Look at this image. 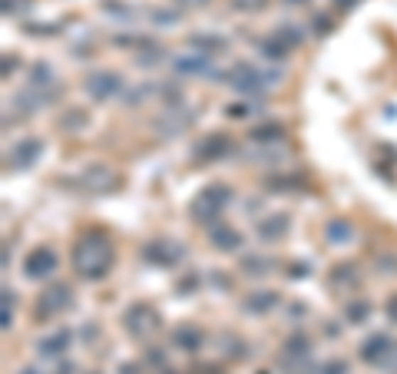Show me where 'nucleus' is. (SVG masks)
Returning <instances> with one entry per match:
<instances>
[{"instance_id":"nucleus-3","label":"nucleus","mask_w":397,"mask_h":374,"mask_svg":"<svg viewBox=\"0 0 397 374\" xmlns=\"http://www.w3.org/2000/svg\"><path fill=\"white\" fill-rule=\"evenodd\" d=\"M235 199L232 186L225 183H209L205 189H199V196L192 199V219L199 225H215L222 219V212L229 209V202Z\"/></svg>"},{"instance_id":"nucleus-12","label":"nucleus","mask_w":397,"mask_h":374,"mask_svg":"<svg viewBox=\"0 0 397 374\" xmlns=\"http://www.w3.org/2000/svg\"><path fill=\"white\" fill-rule=\"evenodd\" d=\"M311 361V341L305 335H291L285 345H281V368L288 374L305 371Z\"/></svg>"},{"instance_id":"nucleus-17","label":"nucleus","mask_w":397,"mask_h":374,"mask_svg":"<svg viewBox=\"0 0 397 374\" xmlns=\"http://www.w3.org/2000/svg\"><path fill=\"white\" fill-rule=\"evenodd\" d=\"M77 183L87 186V192H109L116 186V173H113L109 166H89V169L80 173Z\"/></svg>"},{"instance_id":"nucleus-28","label":"nucleus","mask_w":397,"mask_h":374,"mask_svg":"<svg viewBox=\"0 0 397 374\" xmlns=\"http://www.w3.org/2000/svg\"><path fill=\"white\" fill-rule=\"evenodd\" d=\"M259 53H262L265 60H285V57H288V47H285V43L271 33V37L259 40Z\"/></svg>"},{"instance_id":"nucleus-21","label":"nucleus","mask_w":397,"mask_h":374,"mask_svg":"<svg viewBox=\"0 0 397 374\" xmlns=\"http://www.w3.org/2000/svg\"><path fill=\"white\" fill-rule=\"evenodd\" d=\"M331 288H338V292H354V288L361 285V272L358 265H351V262H341V265H335L328 275Z\"/></svg>"},{"instance_id":"nucleus-43","label":"nucleus","mask_w":397,"mask_h":374,"mask_svg":"<svg viewBox=\"0 0 397 374\" xmlns=\"http://www.w3.org/2000/svg\"><path fill=\"white\" fill-rule=\"evenodd\" d=\"M354 4H361V0H335V7H341V10H351Z\"/></svg>"},{"instance_id":"nucleus-30","label":"nucleus","mask_w":397,"mask_h":374,"mask_svg":"<svg viewBox=\"0 0 397 374\" xmlns=\"http://www.w3.org/2000/svg\"><path fill=\"white\" fill-rule=\"evenodd\" d=\"M305 186V179L301 176H271L268 179V189L271 192H295Z\"/></svg>"},{"instance_id":"nucleus-6","label":"nucleus","mask_w":397,"mask_h":374,"mask_svg":"<svg viewBox=\"0 0 397 374\" xmlns=\"http://www.w3.org/2000/svg\"><path fill=\"white\" fill-rule=\"evenodd\" d=\"M70 305H73L70 285H50L40 292L37 305H33V315H37V321H53V318H60Z\"/></svg>"},{"instance_id":"nucleus-1","label":"nucleus","mask_w":397,"mask_h":374,"mask_svg":"<svg viewBox=\"0 0 397 374\" xmlns=\"http://www.w3.org/2000/svg\"><path fill=\"white\" fill-rule=\"evenodd\" d=\"M113 242L107 239V232H87L73 242V252H70V265L83 282H99L113 272Z\"/></svg>"},{"instance_id":"nucleus-48","label":"nucleus","mask_w":397,"mask_h":374,"mask_svg":"<svg viewBox=\"0 0 397 374\" xmlns=\"http://www.w3.org/2000/svg\"><path fill=\"white\" fill-rule=\"evenodd\" d=\"M285 4H291V7H295V4H305V0H285Z\"/></svg>"},{"instance_id":"nucleus-31","label":"nucleus","mask_w":397,"mask_h":374,"mask_svg":"<svg viewBox=\"0 0 397 374\" xmlns=\"http://www.w3.org/2000/svg\"><path fill=\"white\" fill-rule=\"evenodd\" d=\"M163 53H165L163 47H156V43H149V40H146V43H143V53L136 57V63H139V67H153V63H159V60H165Z\"/></svg>"},{"instance_id":"nucleus-7","label":"nucleus","mask_w":397,"mask_h":374,"mask_svg":"<svg viewBox=\"0 0 397 374\" xmlns=\"http://www.w3.org/2000/svg\"><path fill=\"white\" fill-rule=\"evenodd\" d=\"M212 53H202V50H185V53H175L169 63H173L175 77H219V70L212 63Z\"/></svg>"},{"instance_id":"nucleus-18","label":"nucleus","mask_w":397,"mask_h":374,"mask_svg":"<svg viewBox=\"0 0 397 374\" xmlns=\"http://www.w3.org/2000/svg\"><path fill=\"white\" fill-rule=\"evenodd\" d=\"M278 305H281V295H278V292L262 288V292H252V295L245 298V301H242V311H245V315L262 318V315H268V311H275Z\"/></svg>"},{"instance_id":"nucleus-34","label":"nucleus","mask_w":397,"mask_h":374,"mask_svg":"<svg viewBox=\"0 0 397 374\" xmlns=\"http://www.w3.org/2000/svg\"><path fill=\"white\" fill-rule=\"evenodd\" d=\"M149 17H153V23H156V27H173V23H179V10H173V7H165V10H153Z\"/></svg>"},{"instance_id":"nucleus-33","label":"nucleus","mask_w":397,"mask_h":374,"mask_svg":"<svg viewBox=\"0 0 397 374\" xmlns=\"http://www.w3.org/2000/svg\"><path fill=\"white\" fill-rule=\"evenodd\" d=\"M13 305H17V298H13V292L10 288H4V305H0V325H4V331H10V325H13Z\"/></svg>"},{"instance_id":"nucleus-41","label":"nucleus","mask_w":397,"mask_h":374,"mask_svg":"<svg viewBox=\"0 0 397 374\" xmlns=\"http://www.w3.org/2000/svg\"><path fill=\"white\" fill-rule=\"evenodd\" d=\"M315 33H328V17H315Z\"/></svg>"},{"instance_id":"nucleus-40","label":"nucleus","mask_w":397,"mask_h":374,"mask_svg":"<svg viewBox=\"0 0 397 374\" xmlns=\"http://www.w3.org/2000/svg\"><path fill=\"white\" fill-rule=\"evenodd\" d=\"M384 315H388L391 321H394V325H397V292L388 298V301H384Z\"/></svg>"},{"instance_id":"nucleus-8","label":"nucleus","mask_w":397,"mask_h":374,"mask_svg":"<svg viewBox=\"0 0 397 374\" xmlns=\"http://www.w3.org/2000/svg\"><path fill=\"white\" fill-rule=\"evenodd\" d=\"M83 90H87L97 103H109V100H116V96L126 90V83H123V77L113 73V70H97V73H89L87 77Z\"/></svg>"},{"instance_id":"nucleus-22","label":"nucleus","mask_w":397,"mask_h":374,"mask_svg":"<svg viewBox=\"0 0 397 374\" xmlns=\"http://www.w3.org/2000/svg\"><path fill=\"white\" fill-rule=\"evenodd\" d=\"M252 143L255 146H278L285 143V126L281 123H262V126H252Z\"/></svg>"},{"instance_id":"nucleus-39","label":"nucleus","mask_w":397,"mask_h":374,"mask_svg":"<svg viewBox=\"0 0 397 374\" xmlns=\"http://www.w3.org/2000/svg\"><path fill=\"white\" fill-rule=\"evenodd\" d=\"M192 288H199V275H195V272L179 282V295H192Z\"/></svg>"},{"instance_id":"nucleus-29","label":"nucleus","mask_w":397,"mask_h":374,"mask_svg":"<svg viewBox=\"0 0 397 374\" xmlns=\"http://www.w3.org/2000/svg\"><path fill=\"white\" fill-rule=\"evenodd\" d=\"M87 123H89V116L83 113V109H67V113H63V119H60V126H63L67 133H83V129H87Z\"/></svg>"},{"instance_id":"nucleus-42","label":"nucleus","mask_w":397,"mask_h":374,"mask_svg":"<svg viewBox=\"0 0 397 374\" xmlns=\"http://www.w3.org/2000/svg\"><path fill=\"white\" fill-rule=\"evenodd\" d=\"M10 70H17V57H4V77H10Z\"/></svg>"},{"instance_id":"nucleus-47","label":"nucleus","mask_w":397,"mask_h":374,"mask_svg":"<svg viewBox=\"0 0 397 374\" xmlns=\"http://www.w3.org/2000/svg\"><path fill=\"white\" fill-rule=\"evenodd\" d=\"M20 374H40V368H23Z\"/></svg>"},{"instance_id":"nucleus-38","label":"nucleus","mask_w":397,"mask_h":374,"mask_svg":"<svg viewBox=\"0 0 397 374\" xmlns=\"http://www.w3.org/2000/svg\"><path fill=\"white\" fill-rule=\"evenodd\" d=\"M321 374H348V361H328V365H321Z\"/></svg>"},{"instance_id":"nucleus-32","label":"nucleus","mask_w":397,"mask_h":374,"mask_svg":"<svg viewBox=\"0 0 397 374\" xmlns=\"http://www.w3.org/2000/svg\"><path fill=\"white\" fill-rule=\"evenodd\" d=\"M103 10H107V14H113L119 23H133V20L139 17V10H136V7H126V4H103Z\"/></svg>"},{"instance_id":"nucleus-37","label":"nucleus","mask_w":397,"mask_h":374,"mask_svg":"<svg viewBox=\"0 0 397 374\" xmlns=\"http://www.w3.org/2000/svg\"><path fill=\"white\" fill-rule=\"evenodd\" d=\"M153 93H156V87H136L133 93L126 96V103L129 106H139V100H143V96H153Z\"/></svg>"},{"instance_id":"nucleus-10","label":"nucleus","mask_w":397,"mask_h":374,"mask_svg":"<svg viewBox=\"0 0 397 374\" xmlns=\"http://www.w3.org/2000/svg\"><path fill=\"white\" fill-rule=\"evenodd\" d=\"M192 123H195V109H189L185 103H175V106H165V113L156 119V133L159 136H179V133H185Z\"/></svg>"},{"instance_id":"nucleus-13","label":"nucleus","mask_w":397,"mask_h":374,"mask_svg":"<svg viewBox=\"0 0 397 374\" xmlns=\"http://www.w3.org/2000/svg\"><path fill=\"white\" fill-rule=\"evenodd\" d=\"M232 153V139L225 133H209L199 139V146H195V163H219V159H225V156Z\"/></svg>"},{"instance_id":"nucleus-4","label":"nucleus","mask_w":397,"mask_h":374,"mask_svg":"<svg viewBox=\"0 0 397 374\" xmlns=\"http://www.w3.org/2000/svg\"><path fill=\"white\" fill-rule=\"evenodd\" d=\"M123 328H126L136 341H149V338L163 328V318H159V311H156L153 305L136 301V305H129L126 311H123Z\"/></svg>"},{"instance_id":"nucleus-36","label":"nucleus","mask_w":397,"mask_h":374,"mask_svg":"<svg viewBox=\"0 0 397 374\" xmlns=\"http://www.w3.org/2000/svg\"><path fill=\"white\" fill-rule=\"evenodd\" d=\"M232 4V10H239V14H252V10H262L268 0H229Z\"/></svg>"},{"instance_id":"nucleus-24","label":"nucleus","mask_w":397,"mask_h":374,"mask_svg":"<svg viewBox=\"0 0 397 374\" xmlns=\"http://www.w3.org/2000/svg\"><path fill=\"white\" fill-rule=\"evenodd\" d=\"M325 235H328L331 245H348V242L354 239V225H351L348 219H331L328 225H325Z\"/></svg>"},{"instance_id":"nucleus-20","label":"nucleus","mask_w":397,"mask_h":374,"mask_svg":"<svg viewBox=\"0 0 397 374\" xmlns=\"http://www.w3.org/2000/svg\"><path fill=\"white\" fill-rule=\"evenodd\" d=\"M209 242H212V249H219V252H239L245 245L242 232L232 229V225H212V235H209Z\"/></svg>"},{"instance_id":"nucleus-45","label":"nucleus","mask_w":397,"mask_h":374,"mask_svg":"<svg viewBox=\"0 0 397 374\" xmlns=\"http://www.w3.org/2000/svg\"><path fill=\"white\" fill-rule=\"evenodd\" d=\"M119 374H143V371H139V365H123Z\"/></svg>"},{"instance_id":"nucleus-11","label":"nucleus","mask_w":397,"mask_h":374,"mask_svg":"<svg viewBox=\"0 0 397 374\" xmlns=\"http://www.w3.org/2000/svg\"><path fill=\"white\" fill-rule=\"evenodd\" d=\"M397 351V341L391 335H384V331H378V335L364 338V345L358 348V358L364 361V365H378L384 368L388 365V358Z\"/></svg>"},{"instance_id":"nucleus-27","label":"nucleus","mask_w":397,"mask_h":374,"mask_svg":"<svg viewBox=\"0 0 397 374\" xmlns=\"http://www.w3.org/2000/svg\"><path fill=\"white\" fill-rule=\"evenodd\" d=\"M368 315H371L368 298H354V301H348V308H344V321H348V325H364Z\"/></svg>"},{"instance_id":"nucleus-26","label":"nucleus","mask_w":397,"mask_h":374,"mask_svg":"<svg viewBox=\"0 0 397 374\" xmlns=\"http://www.w3.org/2000/svg\"><path fill=\"white\" fill-rule=\"evenodd\" d=\"M271 269H275V262L265 259V255H245L242 259V272L252 279H265V275H271Z\"/></svg>"},{"instance_id":"nucleus-44","label":"nucleus","mask_w":397,"mask_h":374,"mask_svg":"<svg viewBox=\"0 0 397 374\" xmlns=\"http://www.w3.org/2000/svg\"><path fill=\"white\" fill-rule=\"evenodd\" d=\"M179 4H183V7H205L209 0H179Z\"/></svg>"},{"instance_id":"nucleus-5","label":"nucleus","mask_w":397,"mask_h":374,"mask_svg":"<svg viewBox=\"0 0 397 374\" xmlns=\"http://www.w3.org/2000/svg\"><path fill=\"white\" fill-rule=\"evenodd\" d=\"M183 259H185V249L175 239H165V235L149 239L143 245V262L153 265V269H173V265H179Z\"/></svg>"},{"instance_id":"nucleus-14","label":"nucleus","mask_w":397,"mask_h":374,"mask_svg":"<svg viewBox=\"0 0 397 374\" xmlns=\"http://www.w3.org/2000/svg\"><path fill=\"white\" fill-rule=\"evenodd\" d=\"M40 156H43V139H37V136H27V139L13 143V149H7V163L13 166V169H30V166L37 163Z\"/></svg>"},{"instance_id":"nucleus-19","label":"nucleus","mask_w":397,"mask_h":374,"mask_svg":"<svg viewBox=\"0 0 397 374\" xmlns=\"http://www.w3.org/2000/svg\"><path fill=\"white\" fill-rule=\"evenodd\" d=\"M202 345H205V331L199 325H175L173 328V348L192 355V351H199Z\"/></svg>"},{"instance_id":"nucleus-25","label":"nucleus","mask_w":397,"mask_h":374,"mask_svg":"<svg viewBox=\"0 0 397 374\" xmlns=\"http://www.w3.org/2000/svg\"><path fill=\"white\" fill-rule=\"evenodd\" d=\"M275 37H278L288 50H295V47H301V43H305V37H308V33H305V27H301V23H278Z\"/></svg>"},{"instance_id":"nucleus-35","label":"nucleus","mask_w":397,"mask_h":374,"mask_svg":"<svg viewBox=\"0 0 397 374\" xmlns=\"http://www.w3.org/2000/svg\"><path fill=\"white\" fill-rule=\"evenodd\" d=\"M259 106L252 103H232V106H225V116H232V119H245V116H252Z\"/></svg>"},{"instance_id":"nucleus-15","label":"nucleus","mask_w":397,"mask_h":374,"mask_svg":"<svg viewBox=\"0 0 397 374\" xmlns=\"http://www.w3.org/2000/svg\"><path fill=\"white\" fill-rule=\"evenodd\" d=\"M70 345H73V331L70 328H60V331H53V335L37 341V358L40 361H57V358H63L70 351Z\"/></svg>"},{"instance_id":"nucleus-23","label":"nucleus","mask_w":397,"mask_h":374,"mask_svg":"<svg viewBox=\"0 0 397 374\" xmlns=\"http://www.w3.org/2000/svg\"><path fill=\"white\" fill-rule=\"evenodd\" d=\"M189 47H195V50H202V53H222L225 47H229V40L225 37H219V33H192L189 37Z\"/></svg>"},{"instance_id":"nucleus-46","label":"nucleus","mask_w":397,"mask_h":374,"mask_svg":"<svg viewBox=\"0 0 397 374\" xmlns=\"http://www.w3.org/2000/svg\"><path fill=\"white\" fill-rule=\"evenodd\" d=\"M73 371H77V368L70 365V361H67V365H60V368H57V374H73Z\"/></svg>"},{"instance_id":"nucleus-2","label":"nucleus","mask_w":397,"mask_h":374,"mask_svg":"<svg viewBox=\"0 0 397 374\" xmlns=\"http://www.w3.org/2000/svg\"><path fill=\"white\" fill-rule=\"evenodd\" d=\"M219 77H222V83H229L235 93L262 96V93H268L271 87L281 83V70H265V67L249 63V60H239V63H232V67L225 70V73H219Z\"/></svg>"},{"instance_id":"nucleus-16","label":"nucleus","mask_w":397,"mask_h":374,"mask_svg":"<svg viewBox=\"0 0 397 374\" xmlns=\"http://www.w3.org/2000/svg\"><path fill=\"white\" fill-rule=\"evenodd\" d=\"M291 229V219H288V212H271V215H265V219L255 222V235L262 242H278L285 239Z\"/></svg>"},{"instance_id":"nucleus-9","label":"nucleus","mask_w":397,"mask_h":374,"mask_svg":"<svg viewBox=\"0 0 397 374\" xmlns=\"http://www.w3.org/2000/svg\"><path fill=\"white\" fill-rule=\"evenodd\" d=\"M57 269H60V259H57V252L50 249V245H37V249L27 255V262H23V275H27L30 282L50 279Z\"/></svg>"}]
</instances>
